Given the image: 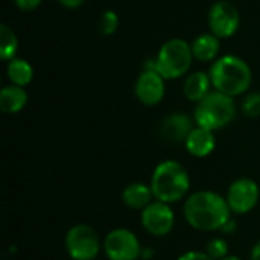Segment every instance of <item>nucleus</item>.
<instances>
[{"instance_id": "nucleus-25", "label": "nucleus", "mask_w": 260, "mask_h": 260, "mask_svg": "<svg viewBox=\"0 0 260 260\" xmlns=\"http://www.w3.org/2000/svg\"><path fill=\"white\" fill-rule=\"evenodd\" d=\"M62 6H66V8H78V6H81L85 0H58Z\"/></svg>"}, {"instance_id": "nucleus-9", "label": "nucleus", "mask_w": 260, "mask_h": 260, "mask_svg": "<svg viewBox=\"0 0 260 260\" xmlns=\"http://www.w3.org/2000/svg\"><path fill=\"white\" fill-rule=\"evenodd\" d=\"M259 195L257 183L251 178L244 177V178H238L230 184L225 200L232 213L245 215L257 206Z\"/></svg>"}, {"instance_id": "nucleus-1", "label": "nucleus", "mask_w": 260, "mask_h": 260, "mask_svg": "<svg viewBox=\"0 0 260 260\" xmlns=\"http://www.w3.org/2000/svg\"><path fill=\"white\" fill-rule=\"evenodd\" d=\"M184 218L200 232L222 230L230 221L232 210L227 200L210 190H198L184 201Z\"/></svg>"}, {"instance_id": "nucleus-15", "label": "nucleus", "mask_w": 260, "mask_h": 260, "mask_svg": "<svg viewBox=\"0 0 260 260\" xmlns=\"http://www.w3.org/2000/svg\"><path fill=\"white\" fill-rule=\"evenodd\" d=\"M210 87H213V85H212L209 73L195 72V73L189 75L187 79L184 81L183 93L189 101L198 104L200 101H203L210 93Z\"/></svg>"}, {"instance_id": "nucleus-2", "label": "nucleus", "mask_w": 260, "mask_h": 260, "mask_svg": "<svg viewBox=\"0 0 260 260\" xmlns=\"http://www.w3.org/2000/svg\"><path fill=\"white\" fill-rule=\"evenodd\" d=\"M207 73L213 88L232 98L245 93L251 85L250 66L242 58L235 55H225L215 59Z\"/></svg>"}, {"instance_id": "nucleus-27", "label": "nucleus", "mask_w": 260, "mask_h": 260, "mask_svg": "<svg viewBox=\"0 0 260 260\" xmlns=\"http://www.w3.org/2000/svg\"><path fill=\"white\" fill-rule=\"evenodd\" d=\"M222 260H242L241 257H238V256H227V257H224Z\"/></svg>"}, {"instance_id": "nucleus-20", "label": "nucleus", "mask_w": 260, "mask_h": 260, "mask_svg": "<svg viewBox=\"0 0 260 260\" xmlns=\"http://www.w3.org/2000/svg\"><path fill=\"white\" fill-rule=\"evenodd\" d=\"M119 26V17L114 11H105L102 12V15L99 17V21H98V30L104 35V37H108V35H113L116 32Z\"/></svg>"}, {"instance_id": "nucleus-17", "label": "nucleus", "mask_w": 260, "mask_h": 260, "mask_svg": "<svg viewBox=\"0 0 260 260\" xmlns=\"http://www.w3.org/2000/svg\"><path fill=\"white\" fill-rule=\"evenodd\" d=\"M27 104V93L24 87L8 85L0 91V110L6 114H15L21 111Z\"/></svg>"}, {"instance_id": "nucleus-3", "label": "nucleus", "mask_w": 260, "mask_h": 260, "mask_svg": "<svg viewBox=\"0 0 260 260\" xmlns=\"http://www.w3.org/2000/svg\"><path fill=\"white\" fill-rule=\"evenodd\" d=\"M190 187V178L186 168L175 161H161L152 172L151 189L157 201L172 204L181 201Z\"/></svg>"}, {"instance_id": "nucleus-8", "label": "nucleus", "mask_w": 260, "mask_h": 260, "mask_svg": "<svg viewBox=\"0 0 260 260\" xmlns=\"http://www.w3.org/2000/svg\"><path fill=\"white\" fill-rule=\"evenodd\" d=\"M209 27L210 34L216 35L219 40L233 37L241 24V15L235 5L221 0L213 3L209 11Z\"/></svg>"}, {"instance_id": "nucleus-10", "label": "nucleus", "mask_w": 260, "mask_h": 260, "mask_svg": "<svg viewBox=\"0 0 260 260\" xmlns=\"http://www.w3.org/2000/svg\"><path fill=\"white\" fill-rule=\"evenodd\" d=\"M140 221L143 229L152 236H166L171 233L175 224V215L169 204L161 201H152L142 210Z\"/></svg>"}, {"instance_id": "nucleus-22", "label": "nucleus", "mask_w": 260, "mask_h": 260, "mask_svg": "<svg viewBox=\"0 0 260 260\" xmlns=\"http://www.w3.org/2000/svg\"><path fill=\"white\" fill-rule=\"evenodd\" d=\"M242 111L248 117L260 116V93H250L242 101Z\"/></svg>"}, {"instance_id": "nucleus-24", "label": "nucleus", "mask_w": 260, "mask_h": 260, "mask_svg": "<svg viewBox=\"0 0 260 260\" xmlns=\"http://www.w3.org/2000/svg\"><path fill=\"white\" fill-rule=\"evenodd\" d=\"M177 260H213L207 253L201 251H187L183 256H180Z\"/></svg>"}, {"instance_id": "nucleus-26", "label": "nucleus", "mask_w": 260, "mask_h": 260, "mask_svg": "<svg viewBox=\"0 0 260 260\" xmlns=\"http://www.w3.org/2000/svg\"><path fill=\"white\" fill-rule=\"evenodd\" d=\"M250 260H260V241L253 247L251 254H250Z\"/></svg>"}, {"instance_id": "nucleus-11", "label": "nucleus", "mask_w": 260, "mask_h": 260, "mask_svg": "<svg viewBox=\"0 0 260 260\" xmlns=\"http://www.w3.org/2000/svg\"><path fill=\"white\" fill-rule=\"evenodd\" d=\"M134 93L143 105L154 107L165 96V78L157 70H142L136 81Z\"/></svg>"}, {"instance_id": "nucleus-5", "label": "nucleus", "mask_w": 260, "mask_h": 260, "mask_svg": "<svg viewBox=\"0 0 260 260\" xmlns=\"http://www.w3.org/2000/svg\"><path fill=\"white\" fill-rule=\"evenodd\" d=\"M192 61V46L181 38H172L161 46L155 58V66L165 79H177L189 72Z\"/></svg>"}, {"instance_id": "nucleus-7", "label": "nucleus", "mask_w": 260, "mask_h": 260, "mask_svg": "<svg viewBox=\"0 0 260 260\" xmlns=\"http://www.w3.org/2000/svg\"><path fill=\"white\" fill-rule=\"evenodd\" d=\"M104 250L110 260H137L142 256L140 242L128 229L111 230L105 236Z\"/></svg>"}, {"instance_id": "nucleus-4", "label": "nucleus", "mask_w": 260, "mask_h": 260, "mask_svg": "<svg viewBox=\"0 0 260 260\" xmlns=\"http://www.w3.org/2000/svg\"><path fill=\"white\" fill-rule=\"evenodd\" d=\"M236 116V104L232 96L219 91H210L195 107V123L197 126L209 131H216L227 126Z\"/></svg>"}, {"instance_id": "nucleus-13", "label": "nucleus", "mask_w": 260, "mask_h": 260, "mask_svg": "<svg viewBox=\"0 0 260 260\" xmlns=\"http://www.w3.org/2000/svg\"><path fill=\"white\" fill-rule=\"evenodd\" d=\"M184 145L190 155L197 158H204L215 151V146H216L215 133L201 126H195L192 133L187 136Z\"/></svg>"}, {"instance_id": "nucleus-16", "label": "nucleus", "mask_w": 260, "mask_h": 260, "mask_svg": "<svg viewBox=\"0 0 260 260\" xmlns=\"http://www.w3.org/2000/svg\"><path fill=\"white\" fill-rule=\"evenodd\" d=\"M192 46V53L193 58L201 61V62H209L216 59L221 47V40L213 35V34H201L193 40Z\"/></svg>"}, {"instance_id": "nucleus-19", "label": "nucleus", "mask_w": 260, "mask_h": 260, "mask_svg": "<svg viewBox=\"0 0 260 260\" xmlns=\"http://www.w3.org/2000/svg\"><path fill=\"white\" fill-rule=\"evenodd\" d=\"M18 49V40L12 29H9L6 24L0 26V58L3 61H11L15 58Z\"/></svg>"}, {"instance_id": "nucleus-18", "label": "nucleus", "mask_w": 260, "mask_h": 260, "mask_svg": "<svg viewBox=\"0 0 260 260\" xmlns=\"http://www.w3.org/2000/svg\"><path fill=\"white\" fill-rule=\"evenodd\" d=\"M8 78L14 85L18 87H26L32 82L34 79V69L32 66L21 58H14L8 62Z\"/></svg>"}, {"instance_id": "nucleus-6", "label": "nucleus", "mask_w": 260, "mask_h": 260, "mask_svg": "<svg viewBox=\"0 0 260 260\" xmlns=\"http://www.w3.org/2000/svg\"><path fill=\"white\" fill-rule=\"evenodd\" d=\"M66 250L73 260H94L101 251L99 235L87 224L73 225L66 235Z\"/></svg>"}, {"instance_id": "nucleus-14", "label": "nucleus", "mask_w": 260, "mask_h": 260, "mask_svg": "<svg viewBox=\"0 0 260 260\" xmlns=\"http://www.w3.org/2000/svg\"><path fill=\"white\" fill-rule=\"evenodd\" d=\"M154 192L151 189V184L145 183H131L125 187L122 192V200L129 209L143 210L152 203Z\"/></svg>"}, {"instance_id": "nucleus-12", "label": "nucleus", "mask_w": 260, "mask_h": 260, "mask_svg": "<svg viewBox=\"0 0 260 260\" xmlns=\"http://www.w3.org/2000/svg\"><path fill=\"white\" fill-rule=\"evenodd\" d=\"M193 120L184 113H174L168 116L160 128V134L166 142L171 143H180L186 142L187 136L193 129Z\"/></svg>"}, {"instance_id": "nucleus-21", "label": "nucleus", "mask_w": 260, "mask_h": 260, "mask_svg": "<svg viewBox=\"0 0 260 260\" xmlns=\"http://www.w3.org/2000/svg\"><path fill=\"white\" fill-rule=\"evenodd\" d=\"M206 253L213 260H222L229 256V244L222 238H215L207 244Z\"/></svg>"}, {"instance_id": "nucleus-23", "label": "nucleus", "mask_w": 260, "mask_h": 260, "mask_svg": "<svg viewBox=\"0 0 260 260\" xmlns=\"http://www.w3.org/2000/svg\"><path fill=\"white\" fill-rule=\"evenodd\" d=\"M15 2V6L24 12H29V11H34L35 8L40 6L41 0H14Z\"/></svg>"}]
</instances>
